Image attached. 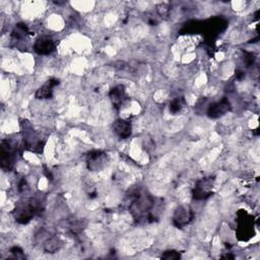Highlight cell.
<instances>
[{"label":"cell","instance_id":"cell-1","mask_svg":"<svg viewBox=\"0 0 260 260\" xmlns=\"http://www.w3.org/2000/svg\"><path fill=\"white\" fill-rule=\"evenodd\" d=\"M129 210L138 222H153L157 219L155 198L142 188H136L128 195Z\"/></svg>","mask_w":260,"mask_h":260},{"label":"cell","instance_id":"cell-2","mask_svg":"<svg viewBox=\"0 0 260 260\" xmlns=\"http://www.w3.org/2000/svg\"><path fill=\"white\" fill-rule=\"evenodd\" d=\"M44 208V200L41 197H31L19 201L13 209V217L19 223H27Z\"/></svg>","mask_w":260,"mask_h":260},{"label":"cell","instance_id":"cell-3","mask_svg":"<svg viewBox=\"0 0 260 260\" xmlns=\"http://www.w3.org/2000/svg\"><path fill=\"white\" fill-rule=\"evenodd\" d=\"M22 127V139H23V146L36 153H42L46 144V140H43L37 131L32 128L31 124L27 121L21 122Z\"/></svg>","mask_w":260,"mask_h":260},{"label":"cell","instance_id":"cell-4","mask_svg":"<svg viewBox=\"0 0 260 260\" xmlns=\"http://www.w3.org/2000/svg\"><path fill=\"white\" fill-rule=\"evenodd\" d=\"M237 237L239 241L247 242L249 241L255 234L254 231V219L253 216L250 215L245 210H240L237 213Z\"/></svg>","mask_w":260,"mask_h":260},{"label":"cell","instance_id":"cell-5","mask_svg":"<svg viewBox=\"0 0 260 260\" xmlns=\"http://www.w3.org/2000/svg\"><path fill=\"white\" fill-rule=\"evenodd\" d=\"M18 146L15 142L9 139H3L1 141V169L3 171L9 172L14 168L15 161L17 159Z\"/></svg>","mask_w":260,"mask_h":260},{"label":"cell","instance_id":"cell-6","mask_svg":"<svg viewBox=\"0 0 260 260\" xmlns=\"http://www.w3.org/2000/svg\"><path fill=\"white\" fill-rule=\"evenodd\" d=\"M213 183L214 179L213 178H202L199 181H197L192 194L193 198L196 200H203L208 198L212 194V189H213Z\"/></svg>","mask_w":260,"mask_h":260},{"label":"cell","instance_id":"cell-7","mask_svg":"<svg viewBox=\"0 0 260 260\" xmlns=\"http://www.w3.org/2000/svg\"><path fill=\"white\" fill-rule=\"evenodd\" d=\"M228 25L225 19L221 17H214L208 19L206 22H203L202 28L204 29L206 38L211 41L214 39L220 31H222Z\"/></svg>","mask_w":260,"mask_h":260},{"label":"cell","instance_id":"cell-8","mask_svg":"<svg viewBox=\"0 0 260 260\" xmlns=\"http://www.w3.org/2000/svg\"><path fill=\"white\" fill-rule=\"evenodd\" d=\"M108 161V155L102 150H91L86 155L87 169L91 172L102 170Z\"/></svg>","mask_w":260,"mask_h":260},{"label":"cell","instance_id":"cell-9","mask_svg":"<svg viewBox=\"0 0 260 260\" xmlns=\"http://www.w3.org/2000/svg\"><path fill=\"white\" fill-rule=\"evenodd\" d=\"M56 49V42L51 37L42 36L34 44V50L39 55H49Z\"/></svg>","mask_w":260,"mask_h":260},{"label":"cell","instance_id":"cell-10","mask_svg":"<svg viewBox=\"0 0 260 260\" xmlns=\"http://www.w3.org/2000/svg\"><path fill=\"white\" fill-rule=\"evenodd\" d=\"M194 217L193 211L185 206H179L173 216V223L175 226L182 229L187 225Z\"/></svg>","mask_w":260,"mask_h":260},{"label":"cell","instance_id":"cell-11","mask_svg":"<svg viewBox=\"0 0 260 260\" xmlns=\"http://www.w3.org/2000/svg\"><path fill=\"white\" fill-rule=\"evenodd\" d=\"M231 110V104L228 101V99L222 98L220 101L212 103L207 108V116L209 118L215 119L218 117H221L225 113H228Z\"/></svg>","mask_w":260,"mask_h":260},{"label":"cell","instance_id":"cell-12","mask_svg":"<svg viewBox=\"0 0 260 260\" xmlns=\"http://www.w3.org/2000/svg\"><path fill=\"white\" fill-rule=\"evenodd\" d=\"M109 96H110V100L112 102L113 107L117 110H120L122 105H124L125 101L127 100V95H126L124 85L118 84V85L112 87L110 92H109Z\"/></svg>","mask_w":260,"mask_h":260},{"label":"cell","instance_id":"cell-13","mask_svg":"<svg viewBox=\"0 0 260 260\" xmlns=\"http://www.w3.org/2000/svg\"><path fill=\"white\" fill-rule=\"evenodd\" d=\"M113 132L120 139H126L132 133V124L129 120L118 119L113 123Z\"/></svg>","mask_w":260,"mask_h":260},{"label":"cell","instance_id":"cell-14","mask_svg":"<svg viewBox=\"0 0 260 260\" xmlns=\"http://www.w3.org/2000/svg\"><path fill=\"white\" fill-rule=\"evenodd\" d=\"M60 83L59 79L56 78H51L48 80L45 84H43L36 92V98L39 100H45V99H50L53 95L54 87L57 86Z\"/></svg>","mask_w":260,"mask_h":260},{"label":"cell","instance_id":"cell-15","mask_svg":"<svg viewBox=\"0 0 260 260\" xmlns=\"http://www.w3.org/2000/svg\"><path fill=\"white\" fill-rule=\"evenodd\" d=\"M185 106V100L184 98H176L175 100H173L170 103L169 109H170V113H172L173 115H177L178 113H180L182 111V109Z\"/></svg>","mask_w":260,"mask_h":260},{"label":"cell","instance_id":"cell-16","mask_svg":"<svg viewBox=\"0 0 260 260\" xmlns=\"http://www.w3.org/2000/svg\"><path fill=\"white\" fill-rule=\"evenodd\" d=\"M61 247V242L57 238H49L45 244L44 248L48 253H54L57 252Z\"/></svg>","mask_w":260,"mask_h":260},{"label":"cell","instance_id":"cell-17","mask_svg":"<svg viewBox=\"0 0 260 260\" xmlns=\"http://www.w3.org/2000/svg\"><path fill=\"white\" fill-rule=\"evenodd\" d=\"M181 255L179 252L175 251V250H171V251H166L162 255L161 258L162 259H167V260H176V259H180Z\"/></svg>","mask_w":260,"mask_h":260},{"label":"cell","instance_id":"cell-18","mask_svg":"<svg viewBox=\"0 0 260 260\" xmlns=\"http://www.w3.org/2000/svg\"><path fill=\"white\" fill-rule=\"evenodd\" d=\"M10 253L13 255V257L14 258H23L24 257V255H23V251H22V249H20L19 247H12L11 249H10Z\"/></svg>","mask_w":260,"mask_h":260},{"label":"cell","instance_id":"cell-19","mask_svg":"<svg viewBox=\"0 0 260 260\" xmlns=\"http://www.w3.org/2000/svg\"><path fill=\"white\" fill-rule=\"evenodd\" d=\"M254 60H255V57L252 53H246V56H245V62L247 64V66H250L254 63Z\"/></svg>","mask_w":260,"mask_h":260},{"label":"cell","instance_id":"cell-20","mask_svg":"<svg viewBox=\"0 0 260 260\" xmlns=\"http://www.w3.org/2000/svg\"><path fill=\"white\" fill-rule=\"evenodd\" d=\"M244 75H245V73H244L242 70H237V71H236V77H237L238 79H242V78L244 77Z\"/></svg>","mask_w":260,"mask_h":260}]
</instances>
